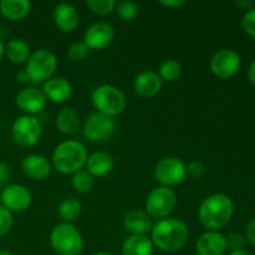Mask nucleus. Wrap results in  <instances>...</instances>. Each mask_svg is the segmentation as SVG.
Masks as SVG:
<instances>
[{"mask_svg":"<svg viewBox=\"0 0 255 255\" xmlns=\"http://www.w3.org/2000/svg\"><path fill=\"white\" fill-rule=\"evenodd\" d=\"M233 214V202L223 193H214L207 197L198 209V218L202 226L214 232L224 228L231 222Z\"/></svg>","mask_w":255,"mask_h":255,"instance_id":"nucleus-1","label":"nucleus"},{"mask_svg":"<svg viewBox=\"0 0 255 255\" xmlns=\"http://www.w3.org/2000/svg\"><path fill=\"white\" fill-rule=\"evenodd\" d=\"M152 243L163 252H177L187 243L189 232L184 222L177 218H164L152 227Z\"/></svg>","mask_w":255,"mask_h":255,"instance_id":"nucleus-2","label":"nucleus"},{"mask_svg":"<svg viewBox=\"0 0 255 255\" xmlns=\"http://www.w3.org/2000/svg\"><path fill=\"white\" fill-rule=\"evenodd\" d=\"M86 161V147L76 139L61 142L52 153V166L62 174H74L81 171Z\"/></svg>","mask_w":255,"mask_h":255,"instance_id":"nucleus-3","label":"nucleus"},{"mask_svg":"<svg viewBox=\"0 0 255 255\" xmlns=\"http://www.w3.org/2000/svg\"><path fill=\"white\" fill-rule=\"evenodd\" d=\"M50 243L59 255H79L84 248L81 233L72 223H60L52 228Z\"/></svg>","mask_w":255,"mask_h":255,"instance_id":"nucleus-4","label":"nucleus"},{"mask_svg":"<svg viewBox=\"0 0 255 255\" xmlns=\"http://www.w3.org/2000/svg\"><path fill=\"white\" fill-rule=\"evenodd\" d=\"M92 104L97 112L114 117L122 114L126 107V97L119 87L114 85H100L91 95Z\"/></svg>","mask_w":255,"mask_h":255,"instance_id":"nucleus-5","label":"nucleus"},{"mask_svg":"<svg viewBox=\"0 0 255 255\" xmlns=\"http://www.w3.org/2000/svg\"><path fill=\"white\" fill-rule=\"evenodd\" d=\"M57 67V59L52 51L47 49H39L32 52L26 61L25 71L30 81L34 84L47 81Z\"/></svg>","mask_w":255,"mask_h":255,"instance_id":"nucleus-6","label":"nucleus"},{"mask_svg":"<svg viewBox=\"0 0 255 255\" xmlns=\"http://www.w3.org/2000/svg\"><path fill=\"white\" fill-rule=\"evenodd\" d=\"M177 204V196L168 187H157L149 192L146 199V213L149 218L164 219L168 218L169 214Z\"/></svg>","mask_w":255,"mask_h":255,"instance_id":"nucleus-7","label":"nucleus"},{"mask_svg":"<svg viewBox=\"0 0 255 255\" xmlns=\"http://www.w3.org/2000/svg\"><path fill=\"white\" fill-rule=\"evenodd\" d=\"M41 122L35 116L22 115L17 117L11 127V134L14 141L22 147H31L37 143L41 137Z\"/></svg>","mask_w":255,"mask_h":255,"instance_id":"nucleus-8","label":"nucleus"},{"mask_svg":"<svg viewBox=\"0 0 255 255\" xmlns=\"http://www.w3.org/2000/svg\"><path fill=\"white\" fill-rule=\"evenodd\" d=\"M187 177V166L177 157H164L154 168V178L163 187H173L182 183Z\"/></svg>","mask_w":255,"mask_h":255,"instance_id":"nucleus-9","label":"nucleus"},{"mask_svg":"<svg viewBox=\"0 0 255 255\" xmlns=\"http://www.w3.org/2000/svg\"><path fill=\"white\" fill-rule=\"evenodd\" d=\"M115 128H116V122L114 117L106 116L100 112H94L85 120L82 132L89 141L101 142L110 138Z\"/></svg>","mask_w":255,"mask_h":255,"instance_id":"nucleus-10","label":"nucleus"},{"mask_svg":"<svg viewBox=\"0 0 255 255\" xmlns=\"http://www.w3.org/2000/svg\"><path fill=\"white\" fill-rule=\"evenodd\" d=\"M241 66V56L233 50L222 49L211 59L212 72L219 79H231L239 71Z\"/></svg>","mask_w":255,"mask_h":255,"instance_id":"nucleus-11","label":"nucleus"},{"mask_svg":"<svg viewBox=\"0 0 255 255\" xmlns=\"http://www.w3.org/2000/svg\"><path fill=\"white\" fill-rule=\"evenodd\" d=\"M4 208L9 212H24L31 204V193L21 184H7L0 194Z\"/></svg>","mask_w":255,"mask_h":255,"instance_id":"nucleus-12","label":"nucleus"},{"mask_svg":"<svg viewBox=\"0 0 255 255\" xmlns=\"http://www.w3.org/2000/svg\"><path fill=\"white\" fill-rule=\"evenodd\" d=\"M115 37V30L109 22L97 21L87 27L84 34V42L89 49L102 50L109 46Z\"/></svg>","mask_w":255,"mask_h":255,"instance_id":"nucleus-13","label":"nucleus"},{"mask_svg":"<svg viewBox=\"0 0 255 255\" xmlns=\"http://www.w3.org/2000/svg\"><path fill=\"white\" fill-rule=\"evenodd\" d=\"M16 105L21 111L26 115L34 116L46 106V97L42 94L41 90L35 87H26L21 90L16 96Z\"/></svg>","mask_w":255,"mask_h":255,"instance_id":"nucleus-14","label":"nucleus"},{"mask_svg":"<svg viewBox=\"0 0 255 255\" xmlns=\"http://www.w3.org/2000/svg\"><path fill=\"white\" fill-rule=\"evenodd\" d=\"M196 249L198 255H223L227 249V239L219 232L208 231L199 237Z\"/></svg>","mask_w":255,"mask_h":255,"instance_id":"nucleus-15","label":"nucleus"},{"mask_svg":"<svg viewBox=\"0 0 255 255\" xmlns=\"http://www.w3.org/2000/svg\"><path fill=\"white\" fill-rule=\"evenodd\" d=\"M54 21L61 31H74L79 26V11L71 2H59L54 9Z\"/></svg>","mask_w":255,"mask_h":255,"instance_id":"nucleus-16","label":"nucleus"},{"mask_svg":"<svg viewBox=\"0 0 255 255\" xmlns=\"http://www.w3.org/2000/svg\"><path fill=\"white\" fill-rule=\"evenodd\" d=\"M42 94L46 100L61 104L69 100L72 95V86L65 77H51L42 85Z\"/></svg>","mask_w":255,"mask_h":255,"instance_id":"nucleus-17","label":"nucleus"},{"mask_svg":"<svg viewBox=\"0 0 255 255\" xmlns=\"http://www.w3.org/2000/svg\"><path fill=\"white\" fill-rule=\"evenodd\" d=\"M21 169L30 178L41 181L50 174L51 164L41 154H27L21 161Z\"/></svg>","mask_w":255,"mask_h":255,"instance_id":"nucleus-18","label":"nucleus"},{"mask_svg":"<svg viewBox=\"0 0 255 255\" xmlns=\"http://www.w3.org/2000/svg\"><path fill=\"white\" fill-rule=\"evenodd\" d=\"M124 227L132 236H146L148 232L152 231L153 224L146 212L133 209L125 214Z\"/></svg>","mask_w":255,"mask_h":255,"instance_id":"nucleus-19","label":"nucleus"},{"mask_svg":"<svg viewBox=\"0 0 255 255\" xmlns=\"http://www.w3.org/2000/svg\"><path fill=\"white\" fill-rule=\"evenodd\" d=\"M133 89L139 96L153 97L161 91L162 79L154 71H143L136 76L133 81Z\"/></svg>","mask_w":255,"mask_h":255,"instance_id":"nucleus-20","label":"nucleus"},{"mask_svg":"<svg viewBox=\"0 0 255 255\" xmlns=\"http://www.w3.org/2000/svg\"><path fill=\"white\" fill-rule=\"evenodd\" d=\"M85 166H86V171L92 177H104L114 168V158L107 152H94L87 157Z\"/></svg>","mask_w":255,"mask_h":255,"instance_id":"nucleus-21","label":"nucleus"},{"mask_svg":"<svg viewBox=\"0 0 255 255\" xmlns=\"http://www.w3.org/2000/svg\"><path fill=\"white\" fill-rule=\"evenodd\" d=\"M153 243L146 236H131L122 244V255H152Z\"/></svg>","mask_w":255,"mask_h":255,"instance_id":"nucleus-22","label":"nucleus"},{"mask_svg":"<svg viewBox=\"0 0 255 255\" xmlns=\"http://www.w3.org/2000/svg\"><path fill=\"white\" fill-rule=\"evenodd\" d=\"M31 10V2L29 0H1L0 12L9 20L24 19Z\"/></svg>","mask_w":255,"mask_h":255,"instance_id":"nucleus-23","label":"nucleus"},{"mask_svg":"<svg viewBox=\"0 0 255 255\" xmlns=\"http://www.w3.org/2000/svg\"><path fill=\"white\" fill-rule=\"evenodd\" d=\"M56 127L65 134H75L80 129V117L72 107H65L57 114Z\"/></svg>","mask_w":255,"mask_h":255,"instance_id":"nucleus-24","label":"nucleus"},{"mask_svg":"<svg viewBox=\"0 0 255 255\" xmlns=\"http://www.w3.org/2000/svg\"><path fill=\"white\" fill-rule=\"evenodd\" d=\"M5 56L12 64H22L30 57V46L22 39H12L5 45Z\"/></svg>","mask_w":255,"mask_h":255,"instance_id":"nucleus-25","label":"nucleus"},{"mask_svg":"<svg viewBox=\"0 0 255 255\" xmlns=\"http://www.w3.org/2000/svg\"><path fill=\"white\" fill-rule=\"evenodd\" d=\"M82 211V206L77 199L67 198L60 203L57 214L59 218L61 219L62 223H72L80 217Z\"/></svg>","mask_w":255,"mask_h":255,"instance_id":"nucleus-26","label":"nucleus"},{"mask_svg":"<svg viewBox=\"0 0 255 255\" xmlns=\"http://www.w3.org/2000/svg\"><path fill=\"white\" fill-rule=\"evenodd\" d=\"M182 70H183V67H182L181 62H178L177 60L169 59L162 62L161 66H159L158 75L162 80H164V81L172 82L176 81V80L181 76Z\"/></svg>","mask_w":255,"mask_h":255,"instance_id":"nucleus-27","label":"nucleus"},{"mask_svg":"<svg viewBox=\"0 0 255 255\" xmlns=\"http://www.w3.org/2000/svg\"><path fill=\"white\" fill-rule=\"evenodd\" d=\"M94 177L89 173L87 171H79L74 173L71 179V184L74 189L79 193H87L92 189L94 187Z\"/></svg>","mask_w":255,"mask_h":255,"instance_id":"nucleus-28","label":"nucleus"},{"mask_svg":"<svg viewBox=\"0 0 255 255\" xmlns=\"http://www.w3.org/2000/svg\"><path fill=\"white\" fill-rule=\"evenodd\" d=\"M117 14L125 20H132L138 15V5L132 0H122L116 4Z\"/></svg>","mask_w":255,"mask_h":255,"instance_id":"nucleus-29","label":"nucleus"},{"mask_svg":"<svg viewBox=\"0 0 255 255\" xmlns=\"http://www.w3.org/2000/svg\"><path fill=\"white\" fill-rule=\"evenodd\" d=\"M117 2L115 0H87L86 5L91 11L99 15H107L115 10Z\"/></svg>","mask_w":255,"mask_h":255,"instance_id":"nucleus-30","label":"nucleus"},{"mask_svg":"<svg viewBox=\"0 0 255 255\" xmlns=\"http://www.w3.org/2000/svg\"><path fill=\"white\" fill-rule=\"evenodd\" d=\"M89 47L84 41L74 42L67 49V57L74 62H80L85 60L89 55Z\"/></svg>","mask_w":255,"mask_h":255,"instance_id":"nucleus-31","label":"nucleus"},{"mask_svg":"<svg viewBox=\"0 0 255 255\" xmlns=\"http://www.w3.org/2000/svg\"><path fill=\"white\" fill-rule=\"evenodd\" d=\"M12 227V214L2 206H0V238L6 236Z\"/></svg>","mask_w":255,"mask_h":255,"instance_id":"nucleus-32","label":"nucleus"},{"mask_svg":"<svg viewBox=\"0 0 255 255\" xmlns=\"http://www.w3.org/2000/svg\"><path fill=\"white\" fill-rule=\"evenodd\" d=\"M242 25H243L244 31L249 36L255 37V7L246 11V14L243 15V19H242Z\"/></svg>","mask_w":255,"mask_h":255,"instance_id":"nucleus-33","label":"nucleus"},{"mask_svg":"<svg viewBox=\"0 0 255 255\" xmlns=\"http://www.w3.org/2000/svg\"><path fill=\"white\" fill-rule=\"evenodd\" d=\"M206 174V166L199 161H193L187 166V176L193 179H201Z\"/></svg>","mask_w":255,"mask_h":255,"instance_id":"nucleus-34","label":"nucleus"},{"mask_svg":"<svg viewBox=\"0 0 255 255\" xmlns=\"http://www.w3.org/2000/svg\"><path fill=\"white\" fill-rule=\"evenodd\" d=\"M227 239V248H231L232 252L238 251V249H243L244 243V237L239 233H232L228 237H226Z\"/></svg>","mask_w":255,"mask_h":255,"instance_id":"nucleus-35","label":"nucleus"},{"mask_svg":"<svg viewBox=\"0 0 255 255\" xmlns=\"http://www.w3.org/2000/svg\"><path fill=\"white\" fill-rule=\"evenodd\" d=\"M11 176V169L10 166L5 162H0V186H7Z\"/></svg>","mask_w":255,"mask_h":255,"instance_id":"nucleus-36","label":"nucleus"},{"mask_svg":"<svg viewBox=\"0 0 255 255\" xmlns=\"http://www.w3.org/2000/svg\"><path fill=\"white\" fill-rule=\"evenodd\" d=\"M246 238L251 244L255 246V219L249 222L246 227Z\"/></svg>","mask_w":255,"mask_h":255,"instance_id":"nucleus-37","label":"nucleus"},{"mask_svg":"<svg viewBox=\"0 0 255 255\" xmlns=\"http://www.w3.org/2000/svg\"><path fill=\"white\" fill-rule=\"evenodd\" d=\"M159 4L166 7H179L186 4V0H161Z\"/></svg>","mask_w":255,"mask_h":255,"instance_id":"nucleus-38","label":"nucleus"},{"mask_svg":"<svg viewBox=\"0 0 255 255\" xmlns=\"http://www.w3.org/2000/svg\"><path fill=\"white\" fill-rule=\"evenodd\" d=\"M236 5L239 7V9L246 10V11H248V10L253 9L254 2L252 1V0H237Z\"/></svg>","mask_w":255,"mask_h":255,"instance_id":"nucleus-39","label":"nucleus"},{"mask_svg":"<svg viewBox=\"0 0 255 255\" xmlns=\"http://www.w3.org/2000/svg\"><path fill=\"white\" fill-rule=\"evenodd\" d=\"M248 79L252 84L255 85V60L249 65L248 69Z\"/></svg>","mask_w":255,"mask_h":255,"instance_id":"nucleus-40","label":"nucleus"},{"mask_svg":"<svg viewBox=\"0 0 255 255\" xmlns=\"http://www.w3.org/2000/svg\"><path fill=\"white\" fill-rule=\"evenodd\" d=\"M16 80L17 81H20V82H31L30 81V79H29V76H27V74H26V71H25V70H21V71H19L16 74Z\"/></svg>","mask_w":255,"mask_h":255,"instance_id":"nucleus-41","label":"nucleus"},{"mask_svg":"<svg viewBox=\"0 0 255 255\" xmlns=\"http://www.w3.org/2000/svg\"><path fill=\"white\" fill-rule=\"evenodd\" d=\"M229 255H252L251 252L246 251V249H238V251H233L231 252Z\"/></svg>","mask_w":255,"mask_h":255,"instance_id":"nucleus-42","label":"nucleus"},{"mask_svg":"<svg viewBox=\"0 0 255 255\" xmlns=\"http://www.w3.org/2000/svg\"><path fill=\"white\" fill-rule=\"evenodd\" d=\"M4 49H5V45L2 44L1 39H0V59H1L2 55H4Z\"/></svg>","mask_w":255,"mask_h":255,"instance_id":"nucleus-43","label":"nucleus"},{"mask_svg":"<svg viewBox=\"0 0 255 255\" xmlns=\"http://www.w3.org/2000/svg\"><path fill=\"white\" fill-rule=\"evenodd\" d=\"M0 255H14L9 251H0Z\"/></svg>","mask_w":255,"mask_h":255,"instance_id":"nucleus-44","label":"nucleus"},{"mask_svg":"<svg viewBox=\"0 0 255 255\" xmlns=\"http://www.w3.org/2000/svg\"><path fill=\"white\" fill-rule=\"evenodd\" d=\"M94 255H112V254L106 253V252H99V253H95Z\"/></svg>","mask_w":255,"mask_h":255,"instance_id":"nucleus-45","label":"nucleus"},{"mask_svg":"<svg viewBox=\"0 0 255 255\" xmlns=\"http://www.w3.org/2000/svg\"><path fill=\"white\" fill-rule=\"evenodd\" d=\"M0 128H1V120H0Z\"/></svg>","mask_w":255,"mask_h":255,"instance_id":"nucleus-46","label":"nucleus"}]
</instances>
